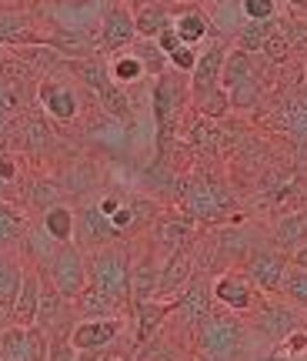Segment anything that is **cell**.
<instances>
[{
  "label": "cell",
  "instance_id": "obj_50",
  "mask_svg": "<svg viewBox=\"0 0 307 361\" xmlns=\"http://www.w3.org/2000/svg\"><path fill=\"white\" fill-rule=\"evenodd\" d=\"M7 324H11V311H7V308H4V305H0V331H4Z\"/></svg>",
  "mask_w": 307,
  "mask_h": 361
},
{
  "label": "cell",
  "instance_id": "obj_5",
  "mask_svg": "<svg viewBox=\"0 0 307 361\" xmlns=\"http://www.w3.org/2000/svg\"><path fill=\"white\" fill-rule=\"evenodd\" d=\"M67 71V67H64ZM34 101L40 104V111L61 124H70L84 114V94L70 78H64L61 71L51 74V78H40L37 90H34Z\"/></svg>",
  "mask_w": 307,
  "mask_h": 361
},
{
  "label": "cell",
  "instance_id": "obj_48",
  "mask_svg": "<svg viewBox=\"0 0 307 361\" xmlns=\"http://www.w3.org/2000/svg\"><path fill=\"white\" fill-rule=\"evenodd\" d=\"M291 264H294V268H307V241L297 247V251H291Z\"/></svg>",
  "mask_w": 307,
  "mask_h": 361
},
{
  "label": "cell",
  "instance_id": "obj_2",
  "mask_svg": "<svg viewBox=\"0 0 307 361\" xmlns=\"http://www.w3.org/2000/svg\"><path fill=\"white\" fill-rule=\"evenodd\" d=\"M191 101V78L180 74L174 67H167L161 78H154L151 87V111L157 121V144H161V154L167 151V141L174 137V124H177L180 111Z\"/></svg>",
  "mask_w": 307,
  "mask_h": 361
},
{
  "label": "cell",
  "instance_id": "obj_9",
  "mask_svg": "<svg viewBox=\"0 0 307 361\" xmlns=\"http://www.w3.org/2000/svg\"><path fill=\"white\" fill-rule=\"evenodd\" d=\"M304 328L301 308L297 305H284V301H264L254 308V331L261 338H268L270 345H284V338Z\"/></svg>",
  "mask_w": 307,
  "mask_h": 361
},
{
  "label": "cell",
  "instance_id": "obj_23",
  "mask_svg": "<svg viewBox=\"0 0 307 361\" xmlns=\"http://www.w3.org/2000/svg\"><path fill=\"white\" fill-rule=\"evenodd\" d=\"M74 308L80 318H114V314H120V301L87 284V288L74 298Z\"/></svg>",
  "mask_w": 307,
  "mask_h": 361
},
{
  "label": "cell",
  "instance_id": "obj_56",
  "mask_svg": "<svg viewBox=\"0 0 307 361\" xmlns=\"http://www.w3.org/2000/svg\"><path fill=\"white\" fill-rule=\"evenodd\" d=\"M174 361H207V358H187V355H184V358H174Z\"/></svg>",
  "mask_w": 307,
  "mask_h": 361
},
{
  "label": "cell",
  "instance_id": "obj_3",
  "mask_svg": "<svg viewBox=\"0 0 307 361\" xmlns=\"http://www.w3.org/2000/svg\"><path fill=\"white\" fill-rule=\"evenodd\" d=\"M87 281L104 295L117 298L120 305L130 298V255L124 245H104L90 251L87 258Z\"/></svg>",
  "mask_w": 307,
  "mask_h": 361
},
{
  "label": "cell",
  "instance_id": "obj_40",
  "mask_svg": "<svg viewBox=\"0 0 307 361\" xmlns=\"http://www.w3.org/2000/svg\"><path fill=\"white\" fill-rule=\"evenodd\" d=\"M230 107H241V111H251L257 101H261V87H257V74L251 80H244L237 87H230Z\"/></svg>",
  "mask_w": 307,
  "mask_h": 361
},
{
  "label": "cell",
  "instance_id": "obj_16",
  "mask_svg": "<svg viewBox=\"0 0 307 361\" xmlns=\"http://www.w3.org/2000/svg\"><path fill=\"white\" fill-rule=\"evenodd\" d=\"M174 30H177V37L184 44H191V47H201L204 40H211L214 34V20L207 17L204 7H197V4H187V7H174Z\"/></svg>",
  "mask_w": 307,
  "mask_h": 361
},
{
  "label": "cell",
  "instance_id": "obj_38",
  "mask_svg": "<svg viewBox=\"0 0 307 361\" xmlns=\"http://www.w3.org/2000/svg\"><path fill=\"white\" fill-rule=\"evenodd\" d=\"M281 295H287L291 305H297L301 311H307V268H291L287 271Z\"/></svg>",
  "mask_w": 307,
  "mask_h": 361
},
{
  "label": "cell",
  "instance_id": "obj_7",
  "mask_svg": "<svg viewBox=\"0 0 307 361\" xmlns=\"http://www.w3.org/2000/svg\"><path fill=\"white\" fill-rule=\"evenodd\" d=\"M47 345L51 338L40 331L37 324H7L0 331V361H47Z\"/></svg>",
  "mask_w": 307,
  "mask_h": 361
},
{
  "label": "cell",
  "instance_id": "obj_20",
  "mask_svg": "<svg viewBox=\"0 0 307 361\" xmlns=\"http://www.w3.org/2000/svg\"><path fill=\"white\" fill-rule=\"evenodd\" d=\"M274 124L287 130L294 141L307 144V90H297L281 104V111L274 114Z\"/></svg>",
  "mask_w": 307,
  "mask_h": 361
},
{
  "label": "cell",
  "instance_id": "obj_32",
  "mask_svg": "<svg viewBox=\"0 0 307 361\" xmlns=\"http://www.w3.org/2000/svg\"><path fill=\"white\" fill-rule=\"evenodd\" d=\"M20 278H24V268H20V261L7 255L4 247H0V305L11 311L13 298H17V288H20Z\"/></svg>",
  "mask_w": 307,
  "mask_h": 361
},
{
  "label": "cell",
  "instance_id": "obj_12",
  "mask_svg": "<svg viewBox=\"0 0 307 361\" xmlns=\"http://www.w3.org/2000/svg\"><path fill=\"white\" fill-rule=\"evenodd\" d=\"M211 295H214V301H218L220 308L234 311V314L254 311L261 305L254 281L244 271H224V274H218V281L211 284Z\"/></svg>",
  "mask_w": 307,
  "mask_h": 361
},
{
  "label": "cell",
  "instance_id": "obj_43",
  "mask_svg": "<svg viewBox=\"0 0 307 361\" xmlns=\"http://www.w3.org/2000/svg\"><path fill=\"white\" fill-rule=\"evenodd\" d=\"M47 361H80V351L70 345L67 335H57L51 345H47Z\"/></svg>",
  "mask_w": 307,
  "mask_h": 361
},
{
  "label": "cell",
  "instance_id": "obj_31",
  "mask_svg": "<svg viewBox=\"0 0 307 361\" xmlns=\"http://www.w3.org/2000/svg\"><path fill=\"white\" fill-rule=\"evenodd\" d=\"M20 245L27 247V255H30V261H34V268H47V264H51V258L54 255H57V241H54L51 234L44 231V228H27V234H24V241H20Z\"/></svg>",
  "mask_w": 307,
  "mask_h": 361
},
{
  "label": "cell",
  "instance_id": "obj_59",
  "mask_svg": "<svg viewBox=\"0 0 307 361\" xmlns=\"http://www.w3.org/2000/svg\"><path fill=\"white\" fill-rule=\"evenodd\" d=\"M47 4H54V0H47Z\"/></svg>",
  "mask_w": 307,
  "mask_h": 361
},
{
  "label": "cell",
  "instance_id": "obj_51",
  "mask_svg": "<svg viewBox=\"0 0 307 361\" xmlns=\"http://www.w3.org/2000/svg\"><path fill=\"white\" fill-rule=\"evenodd\" d=\"M124 4H127L130 11H137V7H144V4H147V0H124Z\"/></svg>",
  "mask_w": 307,
  "mask_h": 361
},
{
  "label": "cell",
  "instance_id": "obj_13",
  "mask_svg": "<svg viewBox=\"0 0 307 361\" xmlns=\"http://www.w3.org/2000/svg\"><path fill=\"white\" fill-rule=\"evenodd\" d=\"M74 241L80 247H90V251H97L104 245H114L120 241V234L117 228L111 224V218L104 214L97 204H84L77 211V228H74Z\"/></svg>",
  "mask_w": 307,
  "mask_h": 361
},
{
  "label": "cell",
  "instance_id": "obj_15",
  "mask_svg": "<svg viewBox=\"0 0 307 361\" xmlns=\"http://www.w3.org/2000/svg\"><path fill=\"white\" fill-rule=\"evenodd\" d=\"M211 305H214V295H211V288H207L204 278H197V274H191V281L184 284L177 291V298H174V311H177L191 328H197V324L214 311Z\"/></svg>",
  "mask_w": 307,
  "mask_h": 361
},
{
  "label": "cell",
  "instance_id": "obj_46",
  "mask_svg": "<svg viewBox=\"0 0 307 361\" xmlns=\"http://www.w3.org/2000/svg\"><path fill=\"white\" fill-rule=\"evenodd\" d=\"M154 40L161 44V51H164V54H174V51H177V47H180V44H184V40L177 37V30H174V24H170V27H164V30H161V34H157V37H154Z\"/></svg>",
  "mask_w": 307,
  "mask_h": 361
},
{
  "label": "cell",
  "instance_id": "obj_52",
  "mask_svg": "<svg viewBox=\"0 0 307 361\" xmlns=\"http://www.w3.org/2000/svg\"><path fill=\"white\" fill-rule=\"evenodd\" d=\"M157 4H164V7H177L180 0H157Z\"/></svg>",
  "mask_w": 307,
  "mask_h": 361
},
{
  "label": "cell",
  "instance_id": "obj_1",
  "mask_svg": "<svg viewBox=\"0 0 307 361\" xmlns=\"http://www.w3.org/2000/svg\"><path fill=\"white\" fill-rule=\"evenodd\" d=\"M247 324L234 311H211L204 322L194 328V345L207 361H234L244 351Z\"/></svg>",
  "mask_w": 307,
  "mask_h": 361
},
{
  "label": "cell",
  "instance_id": "obj_34",
  "mask_svg": "<svg viewBox=\"0 0 307 361\" xmlns=\"http://www.w3.org/2000/svg\"><path fill=\"white\" fill-rule=\"evenodd\" d=\"M191 104H194V111L201 117H207V121H220V117L230 114V94L224 87L204 90V94L191 97Z\"/></svg>",
  "mask_w": 307,
  "mask_h": 361
},
{
  "label": "cell",
  "instance_id": "obj_10",
  "mask_svg": "<svg viewBox=\"0 0 307 361\" xmlns=\"http://www.w3.org/2000/svg\"><path fill=\"white\" fill-rule=\"evenodd\" d=\"M287 271H291L287 251H274V247L254 251V255L247 258V264H244V274H247V278L254 281L257 291H264V295H277V291H281Z\"/></svg>",
  "mask_w": 307,
  "mask_h": 361
},
{
  "label": "cell",
  "instance_id": "obj_14",
  "mask_svg": "<svg viewBox=\"0 0 307 361\" xmlns=\"http://www.w3.org/2000/svg\"><path fill=\"white\" fill-rule=\"evenodd\" d=\"M227 51H230V44L224 37L207 40V47L197 54V64H194V71H191V97L220 87V67H224Z\"/></svg>",
  "mask_w": 307,
  "mask_h": 361
},
{
  "label": "cell",
  "instance_id": "obj_19",
  "mask_svg": "<svg viewBox=\"0 0 307 361\" xmlns=\"http://www.w3.org/2000/svg\"><path fill=\"white\" fill-rule=\"evenodd\" d=\"M34 17L27 11H11V7H0V44H11V47H20V44H37L40 34L34 30Z\"/></svg>",
  "mask_w": 307,
  "mask_h": 361
},
{
  "label": "cell",
  "instance_id": "obj_25",
  "mask_svg": "<svg viewBox=\"0 0 307 361\" xmlns=\"http://www.w3.org/2000/svg\"><path fill=\"white\" fill-rule=\"evenodd\" d=\"M257 71H254V57L247 51H241V47H230L227 57H224V67H220V87L230 90L237 87V84H244V80H251Z\"/></svg>",
  "mask_w": 307,
  "mask_h": 361
},
{
  "label": "cell",
  "instance_id": "obj_54",
  "mask_svg": "<svg viewBox=\"0 0 307 361\" xmlns=\"http://www.w3.org/2000/svg\"><path fill=\"white\" fill-rule=\"evenodd\" d=\"M291 361H307V351H301V355H291Z\"/></svg>",
  "mask_w": 307,
  "mask_h": 361
},
{
  "label": "cell",
  "instance_id": "obj_24",
  "mask_svg": "<svg viewBox=\"0 0 307 361\" xmlns=\"http://www.w3.org/2000/svg\"><path fill=\"white\" fill-rule=\"evenodd\" d=\"M157 281H161V264L154 258L144 261H130V298L134 301H147V298H157Z\"/></svg>",
  "mask_w": 307,
  "mask_h": 361
},
{
  "label": "cell",
  "instance_id": "obj_41",
  "mask_svg": "<svg viewBox=\"0 0 307 361\" xmlns=\"http://www.w3.org/2000/svg\"><path fill=\"white\" fill-rule=\"evenodd\" d=\"M244 20H274L277 17V0H241Z\"/></svg>",
  "mask_w": 307,
  "mask_h": 361
},
{
  "label": "cell",
  "instance_id": "obj_8",
  "mask_svg": "<svg viewBox=\"0 0 307 361\" xmlns=\"http://www.w3.org/2000/svg\"><path fill=\"white\" fill-rule=\"evenodd\" d=\"M137 40V24H134V11H130L124 0H111L107 11L101 17V27H97V44H101V54H114L124 51Z\"/></svg>",
  "mask_w": 307,
  "mask_h": 361
},
{
  "label": "cell",
  "instance_id": "obj_53",
  "mask_svg": "<svg viewBox=\"0 0 307 361\" xmlns=\"http://www.w3.org/2000/svg\"><path fill=\"white\" fill-rule=\"evenodd\" d=\"M201 4H211V7H220V4H227V0H201Z\"/></svg>",
  "mask_w": 307,
  "mask_h": 361
},
{
  "label": "cell",
  "instance_id": "obj_33",
  "mask_svg": "<svg viewBox=\"0 0 307 361\" xmlns=\"http://www.w3.org/2000/svg\"><path fill=\"white\" fill-rule=\"evenodd\" d=\"M17 134H20L17 141H20V147H24V151H47V147L54 144L51 128H47V124H44L40 117H34V114L20 121Z\"/></svg>",
  "mask_w": 307,
  "mask_h": 361
},
{
  "label": "cell",
  "instance_id": "obj_55",
  "mask_svg": "<svg viewBox=\"0 0 307 361\" xmlns=\"http://www.w3.org/2000/svg\"><path fill=\"white\" fill-rule=\"evenodd\" d=\"M294 7H301V11H307V0H291Z\"/></svg>",
  "mask_w": 307,
  "mask_h": 361
},
{
  "label": "cell",
  "instance_id": "obj_45",
  "mask_svg": "<svg viewBox=\"0 0 307 361\" xmlns=\"http://www.w3.org/2000/svg\"><path fill=\"white\" fill-rule=\"evenodd\" d=\"M287 355H301V351H307V328H297V331H291V335L284 338L281 345Z\"/></svg>",
  "mask_w": 307,
  "mask_h": 361
},
{
  "label": "cell",
  "instance_id": "obj_11",
  "mask_svg": "<svg viewBox=\"0 0 307 361\" xmlns=\"http://www.w3.org/2000/svg\"><path fill=\"white\" fill-rule=\"evenodd\" d=\"M124 331V322L120 314L114 318H80V322L70 328V345H74L80 355H97V351H107L117 341V335Z\"/></svg>",
  "mask_w": 307,
  "mask_h": 361
},
{
  "label": "cell",
  "instance_id": "obj_42",
  "mask_svg": "<svg viewBox=\"0 0 307 361\" xmlns=\"http://www.w3.org/2000/svg\"><path fill=\"white\" fill-rule=\"evenodd\" d=\"M197 47H191V44H180L174 54H167V61H170V67L174 71H180V74H187L191 78V71H194V64H197Z\"/></svg>",
  "mask_w": 307,
  "mask_h": 361
},
{
  "label": "cell",
  "instance_id": "obj_26",
  "mask_svg": "<svg viewBox=\"0 0 307 361\" xmlns=\"http://www.w3.org/2000/svg\"><path fill=\"white\" fill-rule=\"evenodd\" d=\"M27 228H30V221H27L24 211L17 204H11V201H0V247L7 251V247L20 245Z\"/></svg>",
  "mask_w": 307,
  "mask_h": 361
},
{
  "label": "cell",
  "instance_id": "obj_35",
  "mask_svg": "<svg viewBox=\"0 0 307 361\" xmlns=\"http://www.w3.org/2000/svg\"><path fill=\"white\" fill-rule=\"evenodd\" d=\"M274 238L284 251H297L307 241V214H287L284 221H277Z\"/></svg>",
  "mask_w": 307,
  "mask_h": 361
},
{
  "label": "cell",
  "instance_id": "obj_47",
  "mask_svg": "<svg viewBox=\"0 0 307 361\" xmlns=\"http://www.w3.org/2000/svg\"><path fill=\"white\" fill-rule=\"evenodd\" d=\"M0 180L4 184H13L17 180V161L11 154H0Z\"/></svg>",
  "mask_w": 307,
  "mask_h": 361
},
{
  "label": "cell",
  "instance_id": "obj_22",
  "mask_svg": "<svg viewBox=\"0 0 307 361\" xmlns=\"http://www.w3.org/2000/svg\"><path fill=\"white\" fill-rule=\"evenodd\" d=\"M134 24H137V37H157L164 27L174 24V7H164L157 0H147L144 7L134 11Z\"/></svg>",
  "mask_w": 307,
  "mask_h": 361
},
{
  "label": "cell",
  "instance_id": "obj_27",
  "mask_svg": "<svg viewBox=\"0 0 307 361\" xmlns=\"http://www.w3.org/2000/svg\"><path fill=\"white\" fill-rule=\"evenodd\" d=\"M107 71H111V80L120 84V87H134L137 80L147 78V74H144V67H141V61L134 57L130 47L111 54V57H107Z\"/></svg>",
  "mask_w": 307,
  "mask_h": 361
},
{
  "label": "cell",
  "instance_id": "obj_21",
  "mask_svg": "<svg viewBox=\"0 0 307 361\" xmlns=\"http://www.w3.org/2000/svg\"><path fill=\"white\" fill-rule=\"evenodd\" d=\"M40 228L51 234L57 245H67V241H74V228H77V211L70 204H51L44 214H40Z\"/></svg>",
  "mask_w": 307,
  "mask_h": 361
},
{
  "label": "cell",
  "instance_id": "obj_4",
  "mask_svg": "<svg viewBox=\"0 0 307 361\" xmlns=\"http://www.w3.org/2000/svg\"><path fill=\"white\" fill-rule=\"evenodd\" d=\"M180 204L191 221H218L230 211L234 197L220 180L207 174H191L187 180H180Z\"/></svg>",
  "mask_w": 307,
  "mask_h": 361
},
{
  "label": "cell",
  "instance_id": "obj_58",
  "mask_svg": "<svg viewBox=\"0 0 307 361\" xmlns=\"http://www.w3.org/2000/svg\"><path fill=\"white\" fill-rule=\"evenodd\" d=\"M0 61H4V54H0Z\"/></svg>",
  "mask_w": 307,
  "mask_h": 361
},
{
  "label": "cell",
  "instance_id": "obj_37",
  "mask_svg": "<svg viewBox=\"0 0 307 361\" xmlns=\"http://www.w3.org/2000/svg\"><path fill=\"white\" fill-rule=\"evenodd\" d=\"M27 194H30V204H37L40 211H47L51 204H61V201H64V188H61L57 180H51V178L34 180Z\"/></svg>",
  "mask_w": 307,
  "mask_h": 361
},
{
  "label": "cell",
  "instance_id": "obj_29",
  "mask_svg": "<svg viewBox=\"0 0 307 361\" xmlns=\"http://www.w3.org/2000/svg\"><path fill=\"white\" fill-rule=\"evenodd\" d=\"M154 238H157V245L164 247V258L167 255H174L177 247H184L187 241H191V218H164V221H157Z\"/></svg>",
  "mask_w": 307,
  "mask_h": 361
},
{
  "label": "cell",
  "instance_id": "obj_44",
  "mask_svg": "<svg viewBox=\"0 0 307 361\" xmlns=\"http://www.w3.org/2000/svg\"><path fill=\"white\" fill-rule=\"evenodd\" d=\"M287 51H291V40H287V34H284L281 24H277V30H274L268 37V44H264V54H268L270 61H284Z\"/></svg>",
  "mask_w": 307,
  "mask_h": 361
},
{
  "label": "cell",
  "instance_id": "obj_57",
  "mask_svg": "<svg viewBox=\"0 0 307 361\" xmlns=\"http://www.w3.org/2000/svg\"><path fill=\"white\" fill-rule=\"evenodd\" d=\"M0 188H7V184H4V180H0Z\"/></svg>",
  "mask_w": 307,
  "mask_h": 361
},
{
  "label": "cell",
  "instance_id": "obj_18",
  "mask_svg": "<svg viewBox=\"0 0 307 361\" xmlns=\"http://www.w3.org/2000/svg\"><path fill=\"white\" fill-rule=\"evenodd\" d=\"M174 314V301H161V298H147V301H134V318H137V345H147L164 322Z\"/></svg>",
  "mask_w": 307,
  "mask_h": 361
},
{
  "label": "cell",
  "instance_id": "obj_36",
  "mask_svg": "<svg viewBox=\"0 0 307 361\" xmlns=\"http://www.w3.org/2000/svg\"><path fill=\"white\" fill-rule=\"evenodd\" d=\"M187 141H191L197 151H207V154H214V151L220 147V130L214 128V121L201 117V121H197V124L187 130Z\"/></svg>",
  "mask_w": 307,
  "mask_h": 361
},
{
  "label": "cell",
  "instance_id": "obj_30",
  "mask_svg": "<svg viewBox=\"0 0 307 361\" xmlns=\"http://www.w3.org/2000/svg\"><path fill=\"white\" fill-rule=\"evenodd\" d=\"M130 51H134V57L141 61L144 74L147 78H161L167 67H170V61H167V54L161 51V44L154 37H137L134 44H130Z\"/></svg>",
  "mask_w": 307,
  "mask_h": 361
},
{
  "label": "cell",
  "instance_id": "obj_6",
  "mask_svg": "<svg viewBox=\"0 0 307 361\" xmlns=\"http://www.w3.org/2000/svg\"><path fill=\"white\" fill-rule=\"evenodd\" d=\"M44 274L51 278V284L67 298L74 301L84 288H87V255L77 241H67V245L57 247V255L51 258V264L44 268Z\"/></svg>",
  "mask_w": 307,
  "mask_h": 361
},
{
  "label": "cell",
  "instance_id": "obj_39",
  "mask_svg": "<svg viewBox=\"0 0 307 361\" xmlns=\"http://www.w3.org/2000/svg\"><path fill=\"white\" fill-rule=\"evenodd\" d=\"M20 107H24V97L0 78V128H11V121L20 114Z\"/></svg>",
  "mask_w": 307,
  "mask_h": 361
},
{
  "label": "cell",
  "instance_id": "obj_28",
  "mask_svg": "<svg viewBox=\"0 0 307 361\" xmlns=\"http://www.w3.org/2000/svg\"><path fill=\"white\" fill-rule=\"evenodd\" d=\"M277 17L274 20H244V27H237V37H234V47H241L247 54H261L268 37L277 30Z\"/></svg>",
  "mask_w": 307,
  "mask_h": 361
},
{
  "label": "cell",
  "instance_id": "obj_49",
  "mask_svg": "<svg viewBox=\"0 0 307 361\" xmlns=\"http://www.w3.org/2000/svg\"><path fill=\"white\" fill-rule=\"evenodd\" d=\"M261 361H291V355H287V351H284L281 345H277V348H274V351H268V355H264V358H261Z\"/></svg>",
  "mask_w": 307,
  "mask_h": 361
},
{
  "label": "cell",
  "instance_id": "obj_17",
  "mask_svg": "<svg viewBox=\"0 0 307 361\" xmlns=\"http://www.w3.org/2000/svg\"><path fill=\"white\" fill-rule=\"evenodd\" d=\"M37 308H40V268H24L17 298H13V305H11V322L30 328V324L37 322Z\"/></svg>",
  "mask_w": 307,
  "mask_h": 361
}]
</instances>
